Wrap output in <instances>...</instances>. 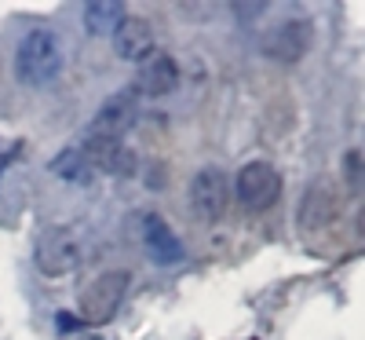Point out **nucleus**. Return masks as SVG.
Wrapping results in <instances>:
<instances>
[{
    "instance_id": "obj_9",
    "label": "nucleus",
    "mask_w": 365,
    "mask_h": 340,
    "mask_svg": "<svg viewBox=\"0 0 365 340\" xmlns=\"http://www.w3.org/2000/svg\"><path fill=\"white\" fill-rule=\"evenodd\" d=\"M179 88V66L168 51H150L139 63V91L143 96H172Z\"/></svg>"
},
{
    "instance_id": "obj_11",
    "label": "nucleus",
    "mask_w": 365,
    "mask_h": 340,
    "mask_svg": "<svg viewBox=\"0 0 365 340\" xmlns=\"http://www.w3.org/2000/svg\"><path fill=\"white\" fill-rule=\"evenodd\" d=\"M332 216H336V198H332V191L325 187V183H318V187H311L307 194H303V205H299V227L303 231L325 227Z\"/></svg>"
},
{
    "instance_id": "obj_13",
    "label": "nucleus",
    "mask_w": 365,
    "mask_h": 340,
    "mask_svg": "<svg viewBox=\"0 0 365 340\" xmlns=\"http://www.w3.org/2000/svg\"><path fill=\"white\" fill-rule=\"evenodd\" d=\"M51 172L58 179H66V183H77V187H84V183H91V176H96V169H91V161L81 154V146H70L63 150L58 158L51 161Z\"/></svg>"
},
{
    "instance_id": "obj_4",
    "label": "nucleus",
    "mask_w": 365,
    "mask_h": 340,
    "mask_svg": "<svg viewBox=\"0 0 365 340\" xmlns=\"http://www.w3.org/2000/svg\"><path fill=\"white\" fill-rule=\"evenodd\" d=\"M234 194L249 212H267L274 201L282 198V172L270 161H249L237 169Z\"/></svg>"
},
{
    "instance_id": "obj_6",
    "label": "nucleus",
    "mask_w": 365,
    "mask_h": 340,
    "mask_svg": "<svg viewBox=\"0 0 365 340\" xmlns=\"http://www.w3.org/2000/svg\"><path fill=\"white\" fill-rule=\"evenodd\" d=\"M227 201H230V179L223 169L216 165H205L194 172L190 179V209L201 216V220L216 224L220 216L227 212Z\"/></svg>"
},
{
    "instance_id": "obj_7",
    "label": "nucleus",
    "mask_w": 365,
    "mask_h": 340,
    "mask_svg": "<svg viewBox=\"0 0 365 340\" xmlns=\"http://www.w3.org/2000/svg\"><path fill=\"white\" fill-rule=\"evenodd\" d=\"M135 117H139V99H135V91H117V96H110V99L96 110L88 136L120 139V136H125V132L135 125Z\"/></svg>"
},
{
    "instance_id": "obj_5",
    "label": "nucleus",
    "mask_w": 365,
    "mask_h": 340,
    "mask_svg": "<svg viewBox=\"0 0 365 340\" xmlns=\"http://www.w3.org/2000/svg\"><path fill=\"white\" fill-rule=\"evenodd\" d=\"M81 256H84V245L73 227H51L37 241V267L48 278H63V274L77 271Z\"/></svg>"
},
{
    "instance_id": "obj_8",
    "label": "nucleus",
    "mask_w": 365,
    "mask_h": 340,
    "mask_svg": "<svg viewBox=\"0 0 365 340\" xmlns=\"http://www.w3.org/2000/svg\"><path fill=\"white\" fill-rule=\"evenodd\" d=\"M110 41H113V51L125 59V63H143V59L154 51V29H150L146 19L125 15L120 26L110 34Z\"/></svg>"
},
{
    "instance_id": "obj_3",
    "label": "nucleus",
    "mask_w": 365,
    "mask_h": 340,
    "mask_svg": "<svg viewBox=\"0 0 365 340\" xmlns=\"http://www.w3.org/2000/svg\"><path fill=\"white\" fill-rule=\"evenodd\" d=\"M311 44H314V22L303 19V15L282 19L278 26H270L259 37L263 55L274 59V63H299V59L311 51Z\"/></svg>"
},
{
    "instance_id": "obj_12",
    "label": "nucleus",
    "mask_w": 365,
    "mask_h": 340,
    "mask_svg": "<svg viewBox=\"0 0 365 340\" xmlns=\"http://www.w3.org/2000/svg\"><path fill=\"white\" fill-rule=\"evenodd\" d=\"M120 19H125V8L117 0H96V4L84 8V29L91 37H110L120 26Z\"/></svg>"
},
{
    "instance_id": "obj_10",
    "label": "nucleus",
    "mask_w": 365,
    "mask_h": 340,
    "mask_svg": "<svg viewBox=\"0 0 365 340\" xmlns=\"http://www.w3.org/2000/svg\"><path fill=\"white\" fill-rule=\"evenodd\" d=\"M143 241H146V253L154 256L158 264H165V267L182 260V241L168 231L165 220H158V216H146L143 220Z\"/></svg>"
},
{
    "instance_id": "obj_2",
    "label": "nucleus",
    "mask_w": 365,
    "mask_h": 340,
    "mask_svg": "<svg viewBox=\"0 0 365 340\" xmlns=\"http://www.w3.org/2000/svg\"><path fill=\"white\" fill-rule=\"evenodd\" d=\"M132 286V274L128 271H103L96 282H88V289L81 293V322L91 326H103L117 315V307L125 304Z\"/></svg>"
},
{
    "instance_id": "obj_1",
    "label": "nucleus",
    "mask_w": 365,
    "mask_h": 340,
    "mask_svg": "<svg viewBox=\"0 0 365 340\" xmlns=\"http://www.w3.org/2000/svg\"><path fill=\"white\" fill-rule=\"evenodd\" d=\"M63 70V44L51 29H29L15 51V74L29 88H44Z\"/></svg>"
}]
</instances>
